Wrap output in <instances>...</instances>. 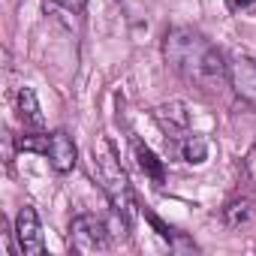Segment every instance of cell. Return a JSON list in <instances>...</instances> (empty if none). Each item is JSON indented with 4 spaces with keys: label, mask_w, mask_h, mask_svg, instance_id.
I'll return each mask as SVG.
<instances>
[{
    "label": "cell",
    "mask_w": 256,
    "mask_h": 256,
    "mask_svg": "<svg viewBox=\"0 0 256 256\" xmlns=\"http://www.w3.org/2000/svg\"><path fill=\"white\" fill-rule=\"evenodd\" d=\"M208 151H211V145H208L205 136H193V133H187V136L178 142V154H181V160L190 163V166H202V163L208 160Z\"/></svg>",
    "instance_id": "30bf717a"
},
{
    "label": "cell",
    "mask_w": 256,
    "mask_h": 256,
    "mask_svg": "<svg viewBox=\"0 0 256 256\" xmlns=\"http://www.w3.org/2000/svg\"><path fill=\"white\" fill-rule=\"evenodd\" d=\"M66 244L72 253L78 256H94V253H106L112 247V232L106 226L102 217L96 214H76L70 220V232H66Z\"/></svg>",
    "instance_id": "277c9868"
},
{
    "label": "cell",
    "mask_w": 256,
    "mask_h": 256,
    "mask_svg": "<svg viewBox=\"0 0 256 256\" xmlns=\"http://www.w3.org/2000/svg\"><path fill=\"white\" fill-rule=\"evenodd\" d=\"M16 244L24 256H36L46 250V241H42V223H40V214L34 205H22L18 214H16Z\"/></svg>",
    "instance_id": "8992f818"
},
{
    "label": "cell",
    "mask_w": 256,
    "mask_h": 256,
    "mask_svg": "<svg viewBox=\"0 0 256 256\" xmlns=\"http://www.w3.org/2000/svg\"><path fill=\"white\" fill-rule=\"evenodd\" d=\"M16 108H18V118H22V124H24V130H40V126H42V112H40L36 94H34L30 88H18Z\"/></svg>",
    "instance_id": "9c48e42d"
},
{
    "label": "cell",
    "mask_w": 256,
    "mask_h": 256,
    "mask_svg": "<svg viewBox=\"0 0 256 256\" xmlns=\"http://www.w3.org/2000/svg\"><path fill=\"white\" fill-rule=\"evenodd\" d=\"M226 10L232 16H256V0H226Z\"/></svg>",
    "instance_id": "7c38bea8"
},
{
    "label": "cell",
    "mask_w": 256,
    "mask_h": 256,
    "mask_svg": "<svg viewBox=\"0 0 256 256\" xmlns=\"http://www.w3.org/2000/svg\"><path fill=\"white\" fill-rule=\"evenodd\" d=\"M157 120H160V126H163V133H169L172 139H184V136H187L190 118H187V112H184L181 102L160 106V108H157Z\"/></svg>",
    "instance_id": "52a82bcc"
},
{
    "label": "cell",
    "mask_w": 256,
    "mask_h": 256,
    "mask_svg": "<svg viewBox=\"0 0 256 256\" xmlns=\"http://www.w3.org/2000/svg\"><path fill=\"white\" fill-rule=\"evenodd\" d=\"M226 78L235 96L250 108H256V58H247V54L226 58Z\"/></svg>",
    "instance_id": "5b68a950"
},
{
    "label": "cell",
    "mask_w": 256,
    "mask_h": 256,
    "mask_svg": "<svg viewBox=\"0 0 256 256\" xmlns=\"http://www.w3.org/2000/svg\"><path fill=\"white\" fill-rule=\"evenodd\" d=\"M253 214H256V208H253L250 199H235V202H229V205L223 208V223H226L229 229H238V226L250 223Z\"/></svg>",
    "instance_id": "8fae6325"
},
{
    "label": "cell",
    "mask_w": 256,
    "mask_h": 256,
    "mask_svg": "<svg viewBox=\"0 0 256 256\" xmlns=\"http://www.w3.org/2000/svg\"><path fill=\"white\" fill-rule=\"evenodd\" d=\"M163 60L166 66L181 76L184 82L202 88V90H214L217 84L229 82L226 78V58L223 52L196 28H172L163 36Z\"/></svg>",
    "instance_id": "6da1fadb"
},
{
    "label": "cell",
    "mask_w": 256,
    "mask_h": 256,
    "mask_svg": "<svg viewBox=\"0 0 256 256\" xmlns=\"http://www.w3.org/2000/svg\"><path fill=\"white\" fill-rule=\"evenodd\" d=\"M94 175L102 184V193H106L108 205L114 208V214L120 217V223L130 229L133 211H136V196H133V184L126 178L114 148L108 145V139H96V145H94Z\"/></svg>",
    "instance_id": "7a4b0ae2"
},
{
    "label": "cell",
    "mask_w": 256,
    "mask_h": 256,
    "mask_svg": "<svg viewBox=\"0 0 256 256\" xmlns=\"http://www.w3.org/2000/svg\"><path fill=\"white\" fill-rule=\"evenodd\" d=\"M18 151H30L48 160V166L58 175H70L78 163V148L72 142V136L66 130H54V133H24L18 139Z\"/></svg>",
    "instance_id": "3957f363"
},
{
    "label": "cell",
    "mask_w": 256,
    "mask_h": 256,
    "mask_svg": "<svg viewBox=\"0 0 256 256\" xmlns=\"http://www.w3.org/2000/svg\"><path fill=\"white\" fill-rule=\"evenodd\" d=\"M133 151H136V160H139V169L154 181V187H163V181H166V166H163V160L148 148V145H142L139 139H133Z\"/></svg>",
    "instance_id": "ba28073f"
},
{
    "label": "cell",
    "mask_w": 256,
    "mask_h": 256,
    "mask_svg": "<svg viewBox=\"0 0 256 256\" xmlns=\"http://www.w3.org/2000/svg\"><path fill=\"white\" fill-rule=\"evenodd\" d=\"M52 4H58V6H64V10H70V12H84L88 0H52Z\"/></svg>",
    "instance_id": "4fadbf2b"
}]
</instances>
